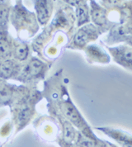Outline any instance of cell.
Returning <instances> with one entry per match:
<instances>
[{
    "instance_id": "52a82bcc",
    "label": "cell",
    "mask_w": 132,
    "mask_h": 147,
    "mask_svg": "<svg viewBox=\"0 0 132 147\" xmlns=\"http://www.w3.org/2000/svg\"><path fill=\"white\" fill-rule=\"evenodd\" d=\"M89 39V32L85 29H81L77 32L74 36V42L78 46H84L87 43V41Z\"/></svg>"
},
{
    "instance_id": "277c9868",
    "label": "cell",
    "mask_w": 132,
    "mask_h": 147,
    "mask_svg": "<svg viewBox=\"0 0 132 147\" xmlns=\"http://www.w3.org/2000/svg\"><path fill=\"white\" fill-rule=\"evenodd\" d=\"M62 109H63L64 113L65 114V116L69 120L72 121L73 122H74L78 126L80 125V123H81V117H80V116L78 113L77 110L74 108L73 106H72L70 103L66 102V103H65L63 105Z\"/></svg>"
},
{
    "instance_id": "30bf717a",
    "label": "cell",
    "mask_w": 132,
    "mask_h": 147,
    "mask_svg": "<svg viewBox=\"0 0 132 147\" xmlns=\"http://www.w3.org/2000/svg\"><path fill=\"white\" fill-rule=\"evenodd\" d=\"M76 13H77V18H78V21H79V25L84 23L88 19V10H87V8L84 5L79 6L77 8Z\"/></svg>"
},
{
    "instance_id": "8992f818",
    "label": "cell",
    "mask_w": 132,
    "mask_h": 147,
    "mask_svg": "<svg viewBox=\"0 0 132 147\" xmlns=\"http://www.w3.org/2000/svg\"><path fill=\"white\" fill-rule=\"evenodd\" d=\"M75 137V131L72 125L66 121L64 124V140L67 143H71Z\"/></svg>"
},
{
    "instance_id": "5bb4252c",
    "label": "cell",
    "mask_w": 132,
    "mask_h": 147,
    "mask_svg": "<svg viewBox=\"0 0 132 147\" xmlns=\"http://www.w3.org/2000/svg\"><path fill=\"white\" fill-rule=\"evenodd\" d=\"M7 18H8L7 7L3 6V5H0V25L6 24Z\"/></svg>"
},
{
    "instance_id": "2e32d148",
    "label": "cell",
    "mask_w": 132,
    "mask_h": 147,
    "mask_svg": "<svg viewBox=\"0 0 132 147\" xmlns=\"http://www.w3.org/2000/svg\"><path fill=\"white\" fill-rule=\"evenodd\" d=\"M29 112L28 111H25V112H23L20 115L19 117V119L21 121H26L28 119V117H29Z\"/></svg>"
},
{
    "instance_id": "e0dca14e",
    "label": "cell",
    "mask_w": 132,
    "mask_h": 147,
    "mask_svg": "<svg viewBox=\"0 0 132 147\" xmlns=\"http://www.w3.org/2000/svg\"><path fill=\"white\" fill-rule=\"evenodd\" d=\"M129 43H131V45H132V36H131V39L129 40Z\"/></svg>"
},
{
    "instance_id": "ba28073f",
    "label": "cell",
    "mask_w": 132,
    "mask_h": 147,
    "mask_svg": "<svg viewBox=\"0 0 132 147\" xmlns=\"http://www.w3.org/2000/svg\"><path fill=\"white\" fill-rule=\"evenodd\" d=\"M43 68V64L40 60L34 59L32 60L27 66V71L32 75H37L40 73Z\"/></svg>"
},
{
    "instance_id": "7c38bea8",
    "label": "cell",
    "mask_w": 132,
    "mask_h": 147,
    "mask_svg": "<svg viewBox=\"0 0 132 147\" xmlns=\"http://www.w3.org/2000/svg\"><path fill=\"white\" fill-rule=\"evenodd\" d=\"M10 53V47L8 42L5 40L0 39V58L7 56Z\"/></svg>"
},
{
    "instance_id": "8fae6325",
    "label": "cell",
    "mask_w": 132,
    "mask_h": 147,
    "mask_svg": "<svg viewBox=\"0 0 132 147\" xmlns=\"http://www.w3.org/2000/svg\"><path fill=\"white\" fill-rule=\"evenodd\" d=\"M28 55V48L25 44H19L15 49V55L20 60H25Z\"/></svg>"
},
{
    "instance_id": "4fadbf2b",
    "label": "cell",
    "mask_w": 132,
    "mask_h": 147,
    "mask_svg": "<svg viewBox=\"0 0 132 147\" xmlns=\"http://www.w3.org/2000/svg\"><path fill=\"white\" fill-rule=\"evenodd\" d=\"M79 145L80 147H95V142L92 139L84 136H79Z\"/></svg>"
},
{
    "instance_id": "6da1fadb",
    "label": "cell",
    "mask_w": 132,
    "mask_h": 147,
    "mask_svg": "<svg viewBox=\"0 0 132 147\" xmlns=\"http://www.w3.org/2000/svg\"><path fill=\"white\" fill-rule=\"evenodd\" d=\"M51 3L49 1L40 0L36 3V8L39 21L42 23H46L51 14Z\"/></svg>"
},
{
    "instance_id": "3957f363",
    "label": "cell",
    "mask_w": 132,
    "mask_h": 147,
    "mask_svg": "<svg viewBox=\"0 0 132 147\" xmlns=\"http://www.w3.org/2000/svg\"><path fill=\"white\" fill-rule=\"evenodd\" d=\"M113 139L117 140L123 147H132V136L121 131H113L109 133Z\"/></svg>"
},
{
    "instance_id": "5b68a950",
    "label": "cell",
    "mask_w": 132,
    "mask_h": 147,
    "mask_svg": "<svg viewBox=\"0 0 132 147\" xmlns=\"http://www.w3.org/2000/svg\"><path fill=\"white\" fill-rule=\"evenodd\" d=\"M15 69L14 63L12 60H5L0 64V76L3 78H9L13 75Z\"/></svg>"
},
{
    "instance_id": "7a4b0ae2",
    "label": "cell",
    "mask_w": 132,
    "mask_h": 147,
    "mask_svg": "<svg viewBox=\"0 0 132 147\" xmlns=\"http://www.w3.org/2000/svg\"><path fill=\"white\" fill-rule=\"evenodd\" d=\"M115 56L120 63H125L132 67V49L127 47H120L115 50ZM118 62V63H119Z\"/></svg>"
},
{
    "instance_id": "9a60e30c",
    "label": "cell",
    "mask_w": 132,
    "mask_h": 147,
    "mask_svg": "<svg viewBox=\"0 0 132 147\" xmlns=\"http://www.w3.org/2000/svg\"><path fill=\"white\" fill-rule=\"evenodd\" d=\"M10 97V92L6 88L0 89V100L6 101Z\"/></svg>"
},
{
    "instance_id": "9c48e42d",
    "label": "cell",
    "mask_w": 132,
    "mask_h": 147,
    "mask_svg": "<svg viewBox=\"0 0 132 147\" xmlns=\"http://www.w3.org/2000/svg\"><path fill=\"white\" fill-rule=\"evenodd\" d=\"M92 16L93 21L98 24V25H102L106 22V14L105 11L102 8L100 7H96L92 10Z\"/></svg>"
}]
</instances>
